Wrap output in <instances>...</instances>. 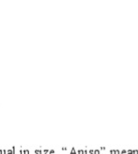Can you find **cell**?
I'll return each instance as SVG.
<instances>
[{
  "instance_id": "1",
  "label": "cell",
  "mask_w": 138,
  "mask_h": 154,
  "mask_svg": "<svg viewBox=\"0 0 138 154\" xmlns=\"http://www.w3.org/2000/svg\"><path fill=\"white\" fill-rule=\"evenodd\" d=\"M94 154H100V151H99V150H96V151H94Z\"/></svg>"
},
{
  "instance_id": "2",
  "label": "cell",
  "mask_w": 138,
  "mask_h": 154,
  "mask_svg": "<svg viewBox=\"0 0 138 154\" xmlns=\"http://www.w3.org/2000/svg\"><path fill=\"white\" fill-rule=\"evenodd\" d=\"M127 154H134V151H131V150L127 151Z\"/></svg>"
},
{
  "instance_id": "3",
  "label": "cell",
  "mask_w": 138,
  "mask_h": 154,
  "mask_svg": "<svg viewBox=\"0 0 138 154\" xmlns=\"http://www.w3.org/2000/svg\"><path fill=\"white\" fill-rule=\"evenodd\" d=\"M121 154H127V151H125V150L122 151V152H121Z\"/></svg>"
}]
</instances>
